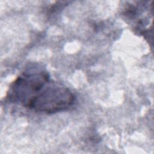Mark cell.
<instances>
[{
  "mask_svg": "<svg viewBox=\"0 0 154 154\" xmlns=\"http://www.w3.org/2000/svg\"><path fill=\"white\" fill-rule=\"evenodd\" d=\"M74 102L75 96L68 88L50 80L26 108L39 112L54 114L68 109Z\"/></svg>",
  "mask_w": 154,
  "mask_h": 154,
  "instance_id": "cell-1",
  "label": "cell"
},
{
  "mask_svg": "<svg viewBox=\"0 0 154 154\" xmlns=\"http://www.w3.org/2000/svg\"><path fill=\"white\" fill-rule=\"evenodd\" d=\"M49 81V74L43 70L23 72L11 84L7 98L10 102L26 108L32 99Z\"/></svg>",
  "mask_w": 154,
  "mask_h": 154,
  "instance_id": "cell-2",
  "label": "cell"
}]
</instances>
